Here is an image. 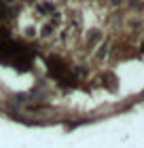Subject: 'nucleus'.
Masks as SVG:
<instances>
[{
	"label": "nucleus",
	"instance_id": "7ed1b4c3",
	"mask_svg": "<svg viewBox=\"0 0 144 148\" xmlns=\"http://www.w3.org/2000/svg\"><path fill=\"white\" fill-rule=\"evenodd\" d=\"M36 9H38L40 13H53L55 6H53V4H36Z\"/></svg>",
	"mask_w": 144,
	"mask_h": 148
},
{
	"label": "nucleus",
	"instance_id": "f257e3e1",
	"mask_svg": "<svg viewBox=\"0 0 144 148\" xmlns=\"http://www.w3.org/2000/svg\"><path fill=\"white\" fill-rule=\"evenodd\" d=\"M55 25H57V15H53V19H51V21L43 25V36H45V34H51V32L55 30Z\"/></svg>",
	"mask_w": 144,
	"mask_h": 148
},
{
	"label": "nucleus",
	"instance_id": "f03ea898",
	"mask_svg": "<svg viewBox=\"0 0 144 148\" xmlns=\"http://www.w3.org/2000/svg\"><path fill=\"white\" fill-rule=\"evenodd\" d=\"M100 32H89V38H87V42L89 45H95V42H100Z\"/></svg>",
	"mask_w": 144,
	"mask_h": 148
},
{
	"label": "nucleus",
	"instance_id": "20e7f679",
	"mask_svg": "<svg viewBox=\"0 0 144 148\" xmlns=\"http://www.w3.org/2000/svg\"><path fill=\"white\" fill-rule=\"evenodd\" d=\"M140 51H142V53H144V42H142V47H140Z\"/></svg>",
	"mask_w": 144,
	"mask_h": 148
}]
</instances>
